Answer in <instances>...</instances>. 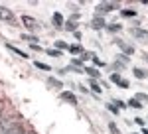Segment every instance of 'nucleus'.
Returning <instances> with one entry per match:
<instances>
[{
  "mask_svg": "<svg viewBox=\"0 0 148 134\" xmlns=\"http://www.w3.org/2000/svg\"><path fill=\"white\" fill-rule=\"evenodd\" d=\"M116 8V2H101L97 8H95V12H97V16H105L107 12H111V10H114Z\"/></svg>",
  "mask_w": 148,
  "mask_h": 134,
  "instance_id": "obj_1",
  "label": "nucleus"
},
{
  "mask_svg": "<svg viewBox=\"0 0 148 134\" xmlns=\"http://www.w3.org/2000/svg\"><path fill=\"white\" fill-rule=\"evenodd\" d=\"M16 124H18V120H16V118H4V120H0V134L10 132Z\"/></svg>",
  "mask_w": 148,
  "mask_h": 134,
  "instance_id": "obj_2",
  "label": "nucleus"
},
{
  "mask_svg": "<svg viewBox=\"0 0 148 134\" xmlns=\"http://www.w3.org/2000/svg\"><path fill=\"white\" fill-rule=\"evenodd\" d=\"M130 34L136 38V40H140L142 44H148V32L146 30H140V28H132L130 30Z\"/></svg>",
  "mask_w": 148,
  "mask_h": 134,
  "instance_id": "obj_3",
  "label": "nucleus"
},
{
  "mask_svg": "<svg viewBox=\"0 0 148 134\" xmlns=\"http://www.w3.org/2000/svg\"><path fill=\"white\" fill-rule=\"evenodd\" d=\"M0 20H4V22H14L16 18H14V12L8 10L6 6H0Z\"/></svg>",
  "mask_w": 148,
  "mask_h": 134,
  "instance_id": "obj_4",
  "label": "nucleus"
},
{
  "mask_svg": "<svg viewBox=\"0 0 148 134\" xmlns=\"http://www.w3.org/2000/svg\"><path fill=\"white\" fill-rule=\"evenodd\" d=\"M22 22H24V26H26V28H28L30 32L38 28V22H36V20L32 18V16H22Z\"/></svg>",
  "mask_w": 148,
  "mask_h": 134,
  "instance_id": "obj_5",
  "label": "nucleus"
},
{
  "mask_svg": "<svg viewBox=\"0 0 148 134\" xmlns=\"http://www.w3.org/2000/svg\"><path fill=\"white\" fill-rule=\"evenodd\" d=\"M51 22H53V26H56V28H63L65 20H63L61 12H53V16H51Z\"/></svg>",
  "mask_w": 148,
  "mask_h": 134,
  "instance_id": "obj_6",
  "label": "nucleus"
},
{
  "mask_svg": "<svg viewBox=\"0 0 148 134\" xmlns=\"http://www.w3.org/2000/svg\"><path fill=\"white\" fill-rule=\"evenodd\" d=\"M91 28L93 30H101V28H107V24H105V20H103L101 16H95L91 22Z\"/></svg>",
  "mask_w": 148,
  "mask_h": 134,
  "instance_id": "obj_7",
  "label": "nucleus"
},
{
  "mask_svg": "<svg viewBox=\"0 0 148 134\" xmlns=\"http://www.w3.org/2000/svg\"><path fill=\"white\" fill-rule=\"evenodd\" d=\"M114 44L119 45V47H121V49H123V51H125L126 55H132V53H134V47H132V45H126L125 42H121V40H116V42H114Z\"/></svg>",
  "mask_w": 148,
  "mask_h": 134,
  "instance_id": "obj_8",
  "label": "nucleus"
},
{
  "mask_svg": "<svg viewBox=\"0 0 148 134\" xmlns=\"http://www.w3.org/2000/svg\"><path fill=\"white\" fill-rule=\"evenodd\" d=\"M59 97H61V99H63V100H67V103H71V105H73V107H75V105H77V99H75V95H71V93H69V91H63V93H61V95H59Z\"/></svg>",
  "mask_w": 148,
  "mask_h": 134,
  "instance_id": "obj_9",
  "label": "nucleus"
},
{
  "mask_svg": "<svg viewBox=\"0 0 148 134\" xmlns=\"http://www.w3.org/2000/svg\"><path fill=\"white\" fill-rule=\"evenodd\" d=\"M132 73H134V77H136V79H146L148 77V73L144 71V69H140V67H134Z\"/></svg>",
  "mask_w": 148,
  "mask_h": 134,
  "instance_id": "obj_10",
  "label": "nucleus"
},
{
  "mask_svg": "<svg viewBox=\"0 0 148 134\" xmlns=\"http://www.w3.org/2000/svg\"><path fill=\"white\" fill-rule=\"evenodd\" d=\"M63 26H65V30H67V32H73V34L77 32V22H73V20H67Z\"/></svg>",
  "mask_w": 148,
  "mask_h": 134,
  "instance_id": "obj_11",
  "label": "nucleus"
},
{
  "mask_svg": "<svg viewBox=\"0 0 148 134\" xmlns=\"http://www.w3.org/2000/svg\"><path fill=\"white\" fill-rule=\"evenodd\" d=\"M83 71H85V73H89V75H91L93 79L101 77V73H99V69H95V67H85V69H83Z\"/></svg>",
  "mask_w": 148,
  "mask_h": 134,
  "instance_id": "obj_12",
  "label": "nucleus"
},
{
  "mask_svg": "<svg viewBox=\"0 0 148 134\" xmlns=\"http://www.w3.org/2000/svg\"><path fill=\"white\" fill-rule=\"evenodd\" d=\"M121 16H123V18H134L136 12L132 10V8H125V10H121Z\"/></svg>",
  "mask_w": 148,
  "mask_h": 134,
  "instance_id": "obj_13",
  "label": "nucleus"
},
{
  "mask_svg": "<svg viewBox=\"0 0 148 134\" xmlns=\"http://www.w3.org/2000/svg\"><path fill=\"white\" fill-rule=\"evenodd\" d=\"M69 51H71L73 55H77V53H79V55H83V53H85V51H83V47H81V44L79 45H69Z\"/></svg>",
  "mask_w": 148,
  "mask_h": 134,
  "instance_id": "obj_14",
  "label": "nucleus"
},
{
  "mask_svg": "<svg viewBox=\"0 0 148 134\" xmlns=\"http://www.w3.org/2000/svg\"><path fill=\"white\" fill-rule=\"evenodd\" d=\"M107 30H109L111 34H116V32H121V30H123V26H121V24H109V26H107Z\"/></svg>",
  "mask_w": 148,
  "mask_h": 134,
  "instance_id": "obj_15",
  "label": "nucleus"
},
{
  "mask_svg": "<svg viewBox=\"0 0 148 134\" xmlns=\"http://www.w3.org/2000/svg\"><path fill=\"white\" fill-rule=\"evenodd\" d=\"M6 47H8V49H12L14 53H18V55H20V57H28V55H26V53H24V51H22V49H18V47H14V45H12V44H6Z\"/></svg>",
  "mask_w": 148,
  "mask_h": 134,
  "instance_id": "obj_16",
  "label": "nucleus"
},
{
  "mask_svg": "<svg viewBox=\"0 0 148 134\" xmlns=\"http://www.w3.org/2000/svg\"><path fill=\"white\" fill-rule=\"evenodd\" d=\"M126 105H128V107H132V109H142V103H138L136 99H130V100H126Z\"/></svg>",
  "mask_w": 148,
  "mask_h": 134,
  "instance_id": "obj_17",
  "label": "nucleus"
},
{
  "mask_svg": "<svg viewBox=\"0 0 148 134\" xmlns=\"http://www.w3.org/2000/svg\"><path fill=\"white\" fill-rule=\"evenodd\" d=\"M89 87H91V91H95L97 95H99V93H103V91H101V87H99V83H95V79H93L91 83H89Z\"/></svg>",
  "mask_w": 148,
  "mask_h": 134,
  "instance_id": "obj_18",
  "label": "nucleus"
},
{
  "mask_svg": "<svg viewBox=\"0 0 148 134\" xmlns=\"http://www.w3.org/2000/svg\"><path fill=\"white\" fill-rule=\"evenodd\" d=\"M47 83H49V85H53V87H63V83H61V81H57V79H53V77H47Z\"/></svg>",
  "mask_w": 148,
  "mask_h": 134,
  "instance_id": "obj_19",
  "label": "nucleus"
},
{
  "mask_svg": "<svg viewBox=\"0 0 148 134\" xmlns=\"http://www.w3.org/2000/svg\"><path fill=\"white\" fill-rule=\"evenodd\" d=\"M34 65L38 67V69H44V71H49V69H51L49 65H46V63H42V61H34Z\"/></svg>",
  "mask_w": 148,
  "mask_h": 134,
  "instance_id": "obj_20",
  "label": "nucleus"
},
{
  "mask_svg": "<svg viewBox=\"0 0 148 134\" xmlns=\"http://www.w3.org/2000/svg\"><path fill=\"white\" fill-rule=\"evenodd\" d=\"M6 134H24V130H22V126H20V124H16L10 132H6Z\"/></svg>",
  "mask_w": 148,
  "mask_h": 134,
  "instance_id": "obj_21",
  "label": "nucleus"
},
{
  "mask_svg": "<svg viewBox=\"0 0 148 134\" xmlns=\"http://www.w3.org/2000/svg\"><path fill=\"white\" fill-rule=\"evenodd\" d=\"M53 45H56V49H57V51H59V49H69V45L65 44V42H56Z\"/></svg>",
  "mask_w": 148,
  "mask_h": 134,
  "instance_id": "obj_22",
  "label": "nucleus"
},
{
  "mask_svg": "<svg viewBox=\"0 0 148 134\" xmlns=\"http://www.w3.org/2000/svg\"><path fill=\"white\" fill-rule=\"evenodd\" d=\"M134 99H136L138 103H148V97H146V95H144V93H138V95H136V97H134Z\"/></svg>",
  "mask_w": 148,
  "mask_h": 134,
  "instance_id": "obj_23",
  "label": "nucleus"
},
{
  "mask_svg": "<svg viewBox=\"0 0 148 134\" xmlns=\"http://www.w3.org/2000/svg\"><path fill=\"white\" fill-rule=\"evenodd\" d=\"M109 130H111V134H121V130L116 128V124H114V122L109 124Z\"/></svg>",
  "mask_w": 148,
  "mask_h": 134,
  "instance_id": "obj_24",
  "label": "nucleus"
},
{
  "mask_svg": "<svg viewBox=\"0 0 148 134\" xmlns=\"http://www.w3.org/2000/svg\"><path fill=\"white\" fill-rule=\"evenodd\" d=\"M116 85H119L121 89H128V81H126V79H121V81H119Z\"/></svg>",
  "mask_w": 148,
  "mask_h": 134,
  "instance_id": "obj_25",
  "label": "nucleus"
},
{
  "mask_svg": "<svg viewBox=\"0 0 148 134\" xmlns=\"http://www.w3.org/2000/svg\"><path fill=\"white\" fill-rule=\"evenodd\" d=\"M107 109H109V111L113 112V114H119V109H116V107H114L113 103H109V105H107Z\"/></svg>",
  "mask_w": 148,
  "mask_h": 134,
  "instance_id": "obj_26",
  "label": "nucleus"
},
{
  "mask_svg": "<svg viewBox=\"0 0 148 134\" xmlns=\"http://www.w3.org/2000/svg\"><path fill=\"white\" fill-rule=\"evenodd\" d=\"M121 75H119V73H113V75H111V81H113V83H119V81H121Z\"/></svg>",
  "mask_w": 148,
  "mask_h": 134,
  "instance_id": "obj_27",
  "label": "nucleus"
},
{
  "mask_svg": "<svg viewBox=\"0 0 148 134\" xmlns=\"http://www.w3.org/2000/svg\"><path fill=\"white\" fill-rule=\"evenodd\" d=\"M93 63H95V65H99V67H101V65H105V63H103V61H101V59H99L97 55L93 57Z\"/></svg>",
  "mask_w": 148,
  "mask_h": 134,
  "instance_id": "obj_28",
  "label": "nucleus"
},
{
  "mask_svg": "<svg viewBox=\"0 0 148 134\" xmlns=\"http://www.w3.org/2000/svg\"><path fill=\"white\" fill-rule=\"evenodd\" d=\"M47 53H49V55H61V53H59V51H57V49H47Z\"/></svg>",
  "mask_w": 148,
  "mask_h": 134,
  "instance_id": "obj_29",
  "label": "nucleus"
},
{
  "mask_svg": "<svg viewBox=\"0 0 148 134\" xmlns=\"http://www.w3.org/2000/svg\"><path fill=\"white\" fill-rule=\"evenodd\" d=\"M134 124H140V126H144V120H142V118H134Z\"/></svg>",
  "mask_w": 148,
  "mask_h": 134,
  "instance_id": "obj_30",
  "label": "nucleus"
},
{
  "mask_svg": "<svg viewBox=\"0 0 148 134\" xmlns=\"http://www.w3.org/2000/svg\"><path fill=\"white\" fill-rule=\"evenodd\" d=\"M2 111H4V107H2V103H0V120H2Z\"/></svg>",
  "mask_w": 148,
  "mask_h": 134,
  "instance_id": "obj_31",
  "label": "nucleus"
},
{
  "mask_svg": "<svg viewBox=\"0 0 148 134\" xmlns=\"http://www.w3.org/2000/svg\"><path fill=\"white\" fill-rule=\"evenodd\" d=\"M142 134H148V128H142Z\"/></svg>",
  "mask_w": 148,
  "mask_h": 134,
  "instance_id": "obj_32",
  "label": "nucleus"
},
{
  "mask_svg": "<svg viewBox=\"0 0 148 134\" xmlns=\"http://www.w3.org/2000/svg\"><path fill=\"white\" fill-rule=\"evenodd\" d=\"M24 134H34V132H24Z\"/></svg>",
  "mask_w": 148,
  "mask_h": 134,
  "instance_id": "obj_33",
  "label": "nucleus"
},
{
  "mask_svg": "<svg viewBox=\"0 0 148 134\" xmlns=\"http://www.w3.org/2000/svg\"><path fill=\"white\" fill-rule=\"evenodd\" d=\"M146 59H148V55H146Z\"/></svg>",
  "mask_w": 148,
  "mask_h": 134,
  "instance_id": "obj_34",
  "label": "nucleus"
}]
</instances>
